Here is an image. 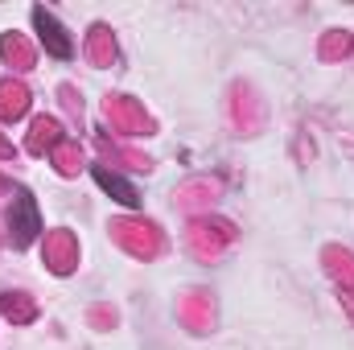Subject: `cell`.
Segmentation results:
<instances>
[{"mask_svg": "<svg viewBox=\"0 0 354 350\" xmlns=\"http://www.w3.org/2000/svg\"><path fill=\"white\" fill-rule=\"evenodd\" d=\"M4 219H8V243L12 248H29L41 235V210H37V198L25 185L12 190V202H8V214Z\"/></svg>", "mask_w": 354, "mask_h": 350, "instance_id": "cell-1", "label": "cell"}, {"mask_svg": "<svg viewBox=\"0 0 354 350\" xmlns=\"http://www.w3.org/2000/svg\"><path fill=\"white\" fill-rule=\"evenodd\" d=\"M33 29H37V37H41V46H46V54H54V58H71L75 54V42H71V33L58 25V17L50 12V8H41V4H33Z\"/></svg>", "mask_w": 354, "mask_h": 350, "instance_id": "cell-2", "label": "cell"}, {"mask_svg": "<svg viewBox=\"0 0 354 350\" xmlns=\"http://www.w3.org/2000/svg\"><path fill=\"white\" fill-rule=\"evenodd\" d=\"M91 177H95V185H99L103 194H111L124 210H140V190H136L124 174H115V169H107V165H91Z\"/></svg>", "mask_w": 354, "mask_h": 350, "instance_id": "cell-3", "label": "cell"}]
</instances>
